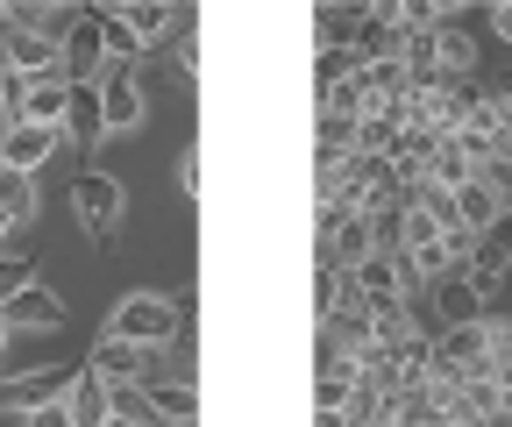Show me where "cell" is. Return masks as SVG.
<instances>
[{"label": "cell", "instance_id": "1", "mask_svg": "<svg viewBox=\"0 0 512 427\" xmlns=\"http://www.w3.org/2000/svg\"><path fill=\"white\" fill-rule=\"evenodd\" d=\"M178 328H185V314H178V299H164V292H128L114 307V321H107L114 342H136V349H171Z\"/></svg>", "mask_w": 512, "mask_h": 427}, {"label": "cell", "instance_id": "2", "mask_svg": "<svg viewBox=\"0 0 512 427\" xmlns=\"http://www.w3.org/2000/svg\"><path fill=\"white\" fill-rule=\"evenodd\" d=\"M72 207H79V228L93 242H114L121 214H128V193H121V178H107V171H79L72 178Z\"/></svg>", "mask_w": 512, "mask_h": 427}, {"label": "cell", "instance_id": "3", "mask_svg": "<svg viewBox=\"0 0 512 427\" xmlns=\"http://www.w3.org/2000/svg\"><path fill=\"white\" fill-rule=\"evenodd\" d=\"M100 114H107V136H128V129H143L150 100H143V79H136V65H107V72H100Z\"/></svg>", "mask_w": 512, "mask_h": 427}, {"label": "cell", "instance_id": "4", "mask_svg": "<svg viewBox=\"0 0 512 427\" xmlns=\"http://www.w3.org/2000/svg\"><path fill=\"white\" fill-rule=\"evenodd\" d=\"M100 72H107V36H100V15L86 8L72 29H64V79H72V86H100Z\"/></svg>", "mask_w": 512, "mask_h": 427}, {"label": "cell", "instance_id": "5", "mask_svg": "<svg viewBox=\"0 0 512 427\" xmlns=\"http://www.w3.org/2000/svg\"><path fill=\"white\" fill-rule=\"evenodd\" d=\"M86 371H100L107 385H143V378L157 371V349H136V342L100 335V342H93V356H86Z\"/></svg>", "mask_w": 512, "mask_h": 427}, {"label": "cell", "instance_id": "6", "mask_svg": "<svg viewBox=\"0 0 512 427\" xmlns=\"http://www.w3.org/2000/svg\"><path fill=\"white\" fill-rule=\"evenodd\" d=\"M64 413H72V427H107V420H114V385L79 363L72 385H64Z\"/></svg>", "mask_w": 512, "mask_h": 427}, {"label": "cell", "instance_id": "7", "mask_svg": "<svg viewBox=\"0 0 512 427\" xmlns=\"http://www.w3.org/2000/svg\"><path fill=\"white\" fill-rule=\"evenodd\" d=\"M0 321H8L15 335H50V328H64V299L50 292V285H22L15 299H8V307H0Z\"/></svg>", "mask_w": 512, "mask_h": 427}, {"label": "cell", "instance_id": "8", "mask_svg": "<svg viewBox=\"0 0 512 427\" xmlns=\"http://www.w3.org/2000/svg\"><path fill=\"white\" fill-rule=\"evenodd\" d=\"M57 143H64V136H57V129H36V121H22V129H0V164H8V171H43Z\"/></svg>", "mask_w": 512, "mask_h": 427}, {"label": "cell", "instance_id": "9", "mask_svg": "<svg viewBox=\"0 0 512 427\" xmlns=\"http://www.w3.org/2000/svg\"><path fill=\"white\" fill-rule=\"evenodd\" d=\"M349 278H356V292L370 299V307H399V299H406V271H399V257H384V250H370Z\"/></svg>", "mask_w": 512, "mask_h": 427}, {"label": "cell", "instance_id": "10", "mask_svg": "<svg viewBox=\"0 0 512 427\" xmlns=\"http://www.w3.org/2000/svg\"><path fill=\"white\" fill-rule=\"evenodd\" d=\"M434 363H441V371H477V363H491L484 321H463V328H441V335H434Z\"/></svg>", "mask_w": 512, "mask_h": 427}, {"label": "cell", "instance_id": "11", "mask_svg": "<svg viewBox=\"0 0 512 427\" xmlns=\"http://www.w3.org/2000/svg\"><path fill=\"white\" fill-rule=\"evenodd\" d=\"M121 22H128V36H136V50H157L185 15L171 8V0H128V8H121Z\"/></svg>", "mask_w": 512, "mask_h": 427}, {"label": "cell", "instance_id": "12", "mask_svg": "<svg viewBox=\"0 0 512 427\" xmlns=\"http://www.w3.org/2000/svg\"><path fill=\"white\" fill-rule=\"evenodd\" d=\"M384 100H377V86H370V72H356V79H342V86H320V114H342V121H363V114H377Z\"/></svg>", "mask_w": 512, "mask_h": 427}, {"label": "cell", "instance_id": "13", "mask_svg": "<svg viewBox=\"0 0 512 427\" xmlns=\"http://www.w3.org/2000/svg\"><path fill=\"white\" fill-rule=\"evenodd\" d=\"M150 392V413L171 420V427H200V392H192L185 378H164V385H143Z\"/></svg>", "mask_w": 512, "mask_h": 427}, {"label": "cell", "instance_id": "14", "mask_svg": "<svg viewBox=\"0 0 512 427\" xmlns=\"http://www.w3.org/2000/svg\"><path fill=\"white\" fill-rule=\"evenodd\" d=\"M64 143H100L107 136V114H100V86H72V114H64Z\"/></svg>", "mask_w": 512, "mask_h": 427}, {"label": "cell", "instance_id": "15", "mask_svg": "<svg viewBox=\"0 0 512 427\" xmlns=\"http://www.w3.org/2000/svg\"><path fill=\"white\" fill-rule=\"evenodd\" d=\"M491 221H498L491 186H484V178H463V186H456V228L463 235H491Z\"/></svg>", "mask_w": 512, "mask_h": 427}, {"label": "cell", "instance_id": "16", "mask_svg": "<svg viewBox=\"0 0 512 427\" xmlns=\"http://www.w3.org/2000/svg\"><path fill=\"white\" fill-rule=\"evenodd\" d=\"M72 114V79H29V121L36 129H64Z\"/></svg>", "mask_w": 512, "mask_h": 427}, {"label": "cell", "instance_id": "17", "mask_svg": "<svg viewBox=\"0 0 512 427\" xmlns=\"http://www.w3.org/2000/svg\"><path fill=\"white\" fill-rule=\"evenodd\" d=\"M36 207H43L36 171H8V164H0V214H8V221L22 228V221H36Z\"/></svg>", "mask_w": 512, "mask_h": 427}, {"label": "cell", "instance_id": "18", "mask_svg": "<svg viewBox=\"0 0 512 427\" xmlns=\"http://www.w3.org/2000/svg\"><path fill=\"white\" fill-rule=\"evenodd\" d=\"M434 314H441L448 328H463V321H484V299H477V285H470V278H441Z\"/></svg>", "mask_w": 512, "mask_h": 427}, {"label": "cell", "instance_id": "19", "mask_svg": "<svg viewBox=\"0 0 512 427\" xmlns=\"http://www.w3.org/2000/svg\"><path fill=\"white\" fill-rule=\"evenodd\" d=\"M505 271H512V257L505 250H491V242H477V250H470V285H477V299H484V307H491V299L505 292Z\"/></svg>", "mask_w": 512, "mask_h": 427}, {"label": "cell", "instance_id": "20", "mask_svg": "<svg viewBox=\"0 0 512 427\" xmlns=\"http://www.w3.org/2000/svg\"><path fill=\"white\" fill-rule=\"evenodd\" d=\"M434 57H441V79H470L477 36H470V29H434Z\"/></svg>", "mask_w": 512, "mask_h": 427}, {"label": "cell", "instance_id": "21", "mask_svg": "<svg viewBox=\"0 0 512 427\" xmlns=\"http://www.w3.org/2000/svg\"><path fill=\"white\" fill-rule=\"evenodd\" d=\"M392 150H399V121L384 114V107L363 114V121H356V157H392Z\"/></svg>", "mask_w": 512, "mask_h": 427}, {"label": "cell", "instance_id": "22", "mask_svg": "<svg viewBox=\"0 0 512 427\" xmlns=\"http://www.w3.org/2000/svg\"><path fill=\"white\" fill-rule=\"evenodd\" d=\"M356 371H313V413H349Z\"/></svg>", "mask_w": 512, "mask_h": 427}, {"label": "cell", "instance_id": "23", "mask_svg": "<svg viewBox=\"0 0 512 427\" xmlns=\"http://www.w3.org/2000/svg\"><path fill=\"white\" fill-rule=\"evenodd\" d=\"M427 178H434V186H448V193H456L463 178H477V164H470V157H463L456 143H441V150H434V164H427Z\"/></svg>", "mask_w": 512, "mask_h": 427}, {"label": "cell", "instance_id": "24", "mask_svg": "<svg viewBox=\"0 0 512 427\" xmlns=\"http://www.w3.org/2000/svg\"><path fill=\"white\" fill-rule=\"evenodd\" d=\"M22 121H29V79L0 72V129H22Z\"/></svg>", "mask_w": 512, "mask_h": 427}, {"label": "cell", "instance_id": "25", "mask_svg": "<svg viewBox=\"0 0 512 427\" xmlns=\"http://www.w3.org/2000/svg\"><path fill=\"white\" fill-rule=\"evenodd\" d=\"M356 72H363V57H356V50H320V65H313L320 86H342V79H356Z\"/></svg>", "mask_w": 512, "mask_h": 427}, {"label": "cell", "instance_id": "26", "mask_svg": "<svg viewBox=\"0 0 512 427\" xmlns=\"http://www.w3.org/2000/svg\"><path fill=\"white\" fill-rule=\"evenodd\" d=\"M477 178L491 186V200H498V214H512V157H484L477 164Z\"/></svg>", "mask_w": 512, "mask_h": 427}, {"label": "cell", "instance_id": "27", "mask_svg": "<svg viewBox=\"0 0 512 427\" xmlns=\"http://www.w3.org/2000/svg\"><path fill=\"white\" fill-rule=\"evenodd\" d=\"M22 285H36V271H29L22 257H0V307H8V299H15Z\"/></svg>", "mask_w": 512, "mask_h": 427}, {"label": "cell", "instance_id": "28", "mask_svg": "<svg viewBox=\"0 0 512 427\" xmlns=\"http://www.w3.org/2000/svg\"><path fill=\"white\" fill-rule=\"evenodd\" d=\"M200 186H207V164H200V150H185V157H178V193L200 200Z\"/></svg>", "mask_w": 512, "mask_h": 427}, {"label": "cell", "instance_id": "29", "mask_svg": "<svg viewBox=\"0 0 512 427\" xmlns=\"http://www.w3.org/2000/svg\"><path fill=\"white\" fill-rule=\"evenodd\" d=\"M22 427H72V413H64V392L57 399H43V406H29V420Z\"/></svg>", "mask_w": 512, "mask_h": 427}, {"label": "cell", "instance_id": "30", "mask_svg": "<svg viewBox=\"0 0 512 427\" xmlns=\"http://www.w3.org/2000/svg\"><path fill=\"white\" fill-rule=\"evenodd\" d=\"M178 65H185L192 79H200V65H207V50H200V36H185V43H178Z\"/></svg>", "mask_w": 512, "mask_h": 427}, {"label": "cell", "instance_id": "31", "mask_svg": "<svg viewBox=\"0 0 512 427\" xmlns=\"http://www.w3.org/2000/svg\"><path fill=\"white\" fill-rule=\"evenodd\" d=\"M484 22H491V36H498V43H512V0H498V8H491Z\"/></svg>", "mask_w": 512, "mask_h": 427}, {"label": "cell", "instance_id": "32", "mask_svg": "<svg viewBox=\"0 0 512 427\" xmlns=\"http://www.w3.org/2000/svg\"><path fill=\"white\" fill-rule=\"evenodd\" d=\"M484 242H491V250H505V257H512V214H498V221H491V235H484Z\"/></svg>", "mask_w": 512, "mask_h": 427}, {"label": "cell", "instance_id": "33", "mask_svg": "<svg viewBox=\"0 0 512 427\" xmlns=\"http://www.w3.org/2000/svg\"><path fill=\"white\" fill-rule=\"evenodd\" d=\"M491 385H498V420H512V371H491Z\"/></svg>", "mask_w": 512, "mask_h": 427}, {"label": "cell", "instance_id": "34", "mask_svg": "<svg viewBox=\"0 0 512 427\" xmlns=\"http://www.w3.org/2000/svg\"><path fill=\"white\" fill-rule=\"evenodd\" d=\"M313 427H349V413H313Z\"/></svg>", "mask_w": 512, "mask_h": 427}, {"label": "cell", "instance_id": "35", "mask_svg": "<svg viewBox=\"0 0 512 427\" xmlns=\"http://www.w3.org/2000/svg\"><path fill=\"white\" fill-rule=\"evenodd\" d=\"M8 235H15V221H8V214H0V250H8Z\"/></svg>", "mask_w": 512, "mask_h": 427}, {"label": "cell", "instance_id": "36", "mask_svg": "<svg viewBox=\"0 0 512 427\" xmlns=\"http://www.w3.org/2000/svg\"><path fill=\"white\" fill-rule=\"evenodd\" d=\"M8 335H15V328H8V321H0V349H8Z\"/></svg>", "mask_w": 512, "mask_h": 427}, {"label": "cell", "instance_id": "37", "mask_svg": "<svg viewBox=\"0 0 512 427\" xmlns=\"http://www.w3.org/2000/svg\"><path fill=\"white\" fill-rule=\"evenodd\" d=\"M0 29H8V0H0Z\"/></svg>", "mask_w": 512, "mask_h": 427}, {"label": "cell", "instance_id": "38", "mask_svg": "<svg viewBox=\"0 0 512 427\" xmlns=\"http://www.w3.org/2000/svg\"><path fill=\"white\" fill-rule=\"evenodd\" d=\"M491 427H512V420H491Z\"/></svg>", "mask_w": 512, "mask_h": 427}, {"label": "cell", "instance_id": "39", "mask_svg": "<svg viewBox=\"0 0 512 427\" xmlns=\"http://www.w3.org/2000/svg\"><path fill=\"white\" fill-rule=\"evenodd\" d=\"M498 157H512V143H505V150H498Z\"/></svg>", "mask_w": 512, "mask_h": 427}, {"label": "cell", "instance_id": "40", "mask_svg": "<svg viewBox=\"0 0 512 427\" xmlns=\"http://www.w3.org/2000/svg\"><path fill=\"white\" fill-rule=\"evenodd\" d=\"M164 427H171V420H164Z\"/></svg>", "mask_w": 512, "mask_h": 427}]
</instances>
